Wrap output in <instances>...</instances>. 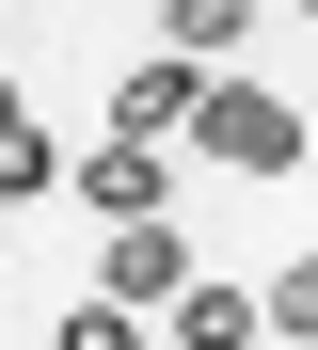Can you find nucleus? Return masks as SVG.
I'll list each match as a JSON object with an SVG mask.
<instances>
[{
	"label": "nucleus",
	"instance_id": "f257e3e1",
	"mask_svg": "<svg viewBox=\"0 0 318 350\" xmlns=\"http://www.w3.org/2000/svg\"><path fill=\"white\" fill-rule=\"evenodd\" d=\"M191 144H207L223 175H302V111H287L271 80H223V96H207V128H191Z\"/></svg>",
	"mask_w": 318,
	"mask_h": 350
},
{
	"label": "nucleus",
	"instance_id": "f03ea898",
	"mask_svg": "<svg viewBox=\"0 0 318 350\" xmlns=\"http://www.w3.org/2000/svg\"><path fill=\"white\" fill-rule=\"evenodd\" d=\"M207 64H191V48H159V64H127L111 80V144H191V128H207Z\"/></svg>",
	"mask_w": 318,
	"mask_h": 350
},
{
	"label": "nucleus",
	"instance_id": "7ed1b4c3",
	"mask_svg": "<svg viewBox=\"0 0 318 350\" xmlns=\"http://www.w3.org/2000/svg\"><path fill=\"white\" fill-rule=\"evenodd\" d=\"M111 303H144V319L191 303V239L175 223H111Z\"/></svg>",
	"mask_w": 318,
	"mask_h": 350
},
{
	"label": "nucleus",
	"instance_id": "20e7f679",
	"mask_svg": "<svg viewBox=\"0 0 318 350\" xmlns=\"http://www.w3.org/2000/svg\"><path fill=\"white\" fill-rule=\"evenodd\" d=\"M175 350H271V286H207V271H191V303L159 319Z\"/></svg>",
	"mask_w": 318,
	"mask_h": 350
},
{
	"label": "nucleus",
	"instance_id": "39448f33",
	"mask_svg": "<svg viewBox=\"0 0 318 350\" xmlns=\"http://www.w3.org/2000/svg\"><path fill=\"white\" fill-rule=\"evenodd\" d=\"M48 191H80V159H64L32 128V96H16V128H0V207H48Z\"/></svg>",
	"mask_w": 318,
	"mask_h": 350
},
{
	"label": "nucleus",
	"instance_id": "423d86ee",
	"mask_svg": "<svg viewBox=\"0 0 318 350\" xmlns=\"http://www.w3.org/2000/svg\"><path fill=\"white\" fill-rule=\"evenodd\" d=\"M80 191H96L111 223H159V144H96V159H80Z\"/></svg>",
	"mask_w": 318,
	"mask_h": 350
},
{
	"label": "nucleus",
	"instance_id": "0eeeda50",
	"mask_svg": "<svg viewBox=\"0 0 318 350\" xmlns=\"http://www.w3.org/2000/svg\"><path fill=\"white\" fill-rule=\"evenodd\" d=\"M239 32H254V0H159V48H191V64L239 48Z\"/></svg>",
	"mask_w": 318,
	"mask_h": 350
},
{
	"label": "nucleus",
	"instance_id": "6e6552de",
	"mask_svg": "<svg viewBox=\"0 0 318 350\" xmlns=\"http://www.w3.org/2000/svg\"><path fill=\"white\" fill-rule=\"evenodd\" d=\"M271 334H287V350H318V255H287V271H271Z\"/></svg>",
	"mask_w": 318,
	"mask_h": 350
},
{
	"label": "nucleus",
	"instance_id": "1a4fd4ad",
	"mask_svg": "<svg viewBox=\"0 0 318 350\" xmlns=\"http://www.w3.org/2000/svg\"><path fill=\"white\" fill-rule=\"evenodd\" d=\"M64 350H144V303H111V286H96V303L64 319Z\"/></svg>",
	"mask_w": 318,
	"mask_h": 350
},
{
	"label": "nucleus",
	"instance_id": "9d476101",
	"mask_svg": "<svg viewBox=\"0 0 318 350\" xmlns=\"http://www.w3.org/2000/svg\"><path fill=\"white\" fill-rule=\"evenodd\" d=\"M254 16H302V0H254Z\"/></svg>",
	"mask_w": 318,
	"mask_h": 350
},
{
	"label": "nucleus",
	"instance_id": "9b49d317",
	"mask_svg": "<svg viewBox=\"0 0 318 350\" xmlns=\"http://www.w3.org/2000/svg\"><path fill=\"white\" fill-rule=\"evenodd\" d=\"M302 16H318V0H302Z\"/></svg>",
	"mask_w": 318,
	"mask_h": 350
}]
</instances>
